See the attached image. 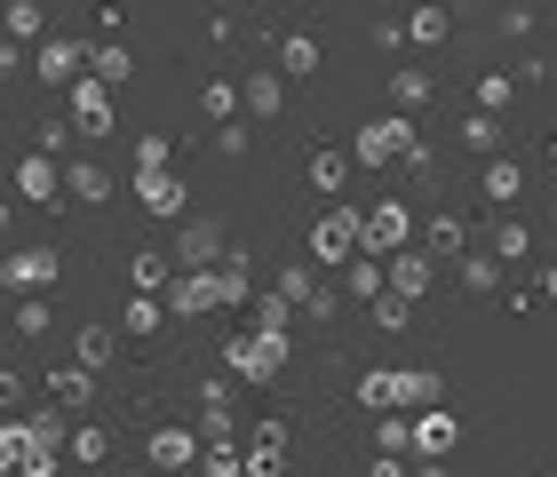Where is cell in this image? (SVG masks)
Wrapping results in <instances>:
<instances>
[{"label": "cell", "mask_w": 557, "mask_h": 477, "mask_svg": "<svg viewBox=\"0 0 557 477\" xmlns=\"http://www.w3.org/2000/svg\"><path fill=\"white\" fill-rule=\"evenodd\" d=\"M215 152H223V160L247 152V120H223V128H215Z\"/></svg>", "instance_id": "42"}, {"label": "cell", "mask_w": 557, "mask_h": 477, "mask_svg": "<svg viewBox=\"0 0 557 477\" xmlns=\"http://www.w3.org/2000/svg\"><path fill=\"white\" fill-rule=\"evenodd\" d=\"M430 398H438V374H398V414H407V406H430Z\"/></svg>", "instance_id": "32"}, {"label": "cell", "mask_w": 557, "mask_h": 477, "mask_svg": "<svg viewBox=\"0 0 557 477\" xmlns=\"http://www.w3.org/2000/svg\"><path fill=\"white\" fill-rule=\"evenodd\" d=\"M454 143H462V152H486V160H494V143H502V120H494V112H470L462 128H454Z\"/></svg>", "instance_id": "21"}, {"label": "cell", "mask_w": 557, "mask_h": 477, "mask_svg": "<svg viewBox=\"0 0 557 477\" xmlns=\"http://www.w3.org/2000/svg\"><path fill=\"white\" fill-rule=\"evenodd\" d=\"M311 255H319V263L367 255V215H359V208H326V215L311 223Z\"/></svg>", "instance_id": "1"}, {"label": "cell", "mask_w": 557, "mask_h": 477, "mask_svg": "<svg viewBox=\"0 0 557 477\" xmlns=\"http://www.w3.org/2000/svg\"><path fill=\"white\" fill-rule=\"evenodd\" d=\"M191 454H199L191 430H151V469H184Z\"/></svg>", "instance_id": "16"}, {"label": "cell", "mask_w": 557, "mask_h": 477, "mask_svg": "<svg viewBox=\"0 0 557 477\" xmlns=\"http://www.w3.org/2000/svg\"><path fill=\"white\" fill-rule=\"evenodd\" d=\"M430 263H438V255H414V247H398V255H391V287L422 303V294H430Z\"/></svg>", "instance_id": "13"}, {"label": "cell", "mask_w": 557, "mask_h": 477, "mask_svg": "<svg viewBox=\"0 0 557 477\" xmlns=\"http://www.w3.org/2000/svg\"><path fill=\"white\" fill-rule=\"evenodd\" d=\"M120 326H128V335H160V326H168V303H160V294H136V303L120 311Z\"/></svg>", "instance_id": "25"}, {"label": "cell", "mask_w": 557, "mask_h": 477, "mask_svg": "<svg viewBox=\"0 0 557 477\" xmlns=\"http://www.w3.org/2000/svg\"><path fill=\"white\" fill-rule=\"evenodd\" d=\"M0 477H16V469H0Z\"/></svg>", "instance_id": "53"}, {"label": "cell", "mask_w": 557, "mask_h": 477, "mask_svg": "<svg viewBox=\"0 0 557 477\" xmlns=\"http://www.w3.org/2000/svg\"><path fill=\"white\" fill-rule=\"evenodd\" d=\"M16 48H24V40H9V48H0V80H16V64H24Z\"/></svg>", "instance_id": "50"}, {"label": "cell", "mask_w": 557, "mask_h": 477, "mask_svg": "<svg viewBox=\"0 0 557 477\" xmlns=\"http://www.w3.org/2000/svg\"><path fill=\"white\" fill-rule=\"evenodd\" d=\"M168 167V136H144L136 143V175H160Z\"/></svg>", "instance_id": "40"}, {"label": "cell", "mask_w": 557, "mask_h": 477, "mask_svg": "<svg viewBox=\"0 0 557 477\" xmlns=\"http://www.w3.org/2000/svg\"><path fill=\"white\" fill-rule=\"evenodd\" d=\"M215 294H223V303H247V255H223L215 263Z\"/></svg>", "instance_id": "30"}, {"label": "cell", "mask_w": 557, "mask_h": 477, "mask_svg": "<svg viewBox=\"0 0 557 477\" xmlns=\"http://www.w3.org/2000/svg\"><path fill=\"white\" fill-rule=\"evenodd\" d=\"M383 9H398V0H383Z\"/></svg>", "instance_id": "52"}, {"label": "cell", "mask_w": 557, "mask_h": 477, "mask_svg": "<svg viewBox=\"0 0 557 477\" xmlns=\"http://www.w3.org/2000/svg\"><path fill=\"white\" fill-rule=\"evenodd\" d=\"M0 279H9V287H48V279H57V255H48V247H16V255L0 263Z\"/></svg>", "instance_id": "10"}, {"label": "cell", "mask_w": 557, "mask_h": 477, "mask_svg": "<svg viewBox=\"0 0 557 477\" xmlns=\"http://www.w3.org/2000/svg\"><path fill=\"white\" fill-rule=\"evenodd\" d=\"M16 469H24V477H57V445H40V438H33V445H24V462H16Z\"/></svg>", "instance_id": "39"}, {"label": "cell", "mask_w": 557, "mask_h": 477, "mask_svg": "<svg viewBox=\"0 0 557 477\" xmlns=\"http://www.w3.org/2000/svg\"><path fill=\"white\" fill-rule=\"evenodd\" d=\"M33 72H40V80H57V88H72V80L88 72V48H81V40H48Z\"/></svg>", "instance_id": "8"}, {"label": "cell", "mask_w": 557, "mask_h": 477, "mask_svg": "<svg viewBox=\"0 0 557 477\" xmlns=\"http://www.w3.org/2000/svg\"><path fill=\"white\" fill-rule=\"evenodd\" d=\"M414 143H422V128L407 112H391V120H374V128H359V152H350V160H359V167H391V160H407Z\"/></svg>", "instance_id": "2"}, {"label": "cell", "mask_w": 557, "mask_h": 477, "mask_svg": "<svg viewBox=\"0 0 557 477\" xmlns=\"http://www.w3.org/2000/svg\"><path fill=\"white\" fill-rule=\"evenodd\" d=\"M48 390H57V406H64V414H88V398H96V366L72 359V366L48 374Z\"/></svg>", "instance_id": "9"}, {"label": "cell", "mask_w": 557, "mask_h": 477, "mask_svg": "<svg viewBox=\"0 0 557 477\" xmlns=\"http://www.w3.org/2000/svg\"><path fill=\"white\" fill-rule=\"evenodd\" d=\"M510 88H518V72H486V80H478V104L502 112V104H510Z\"/></svg>", "instance_id": "37"}, {"label": "cell", "mask_w": 557, "mask_h": 477, "mask_svg": "<svg viewBox=\"0 0 557 477\" xmlns=\"http://www.w3.org/2000/svg\"><path fill=\"white\" fill-rule=\"evenodd\" d=\"M168 271H175V255H128V287H136V294H160Z\"/></svg>", "instance_id": "23"}, {"label": "cell", "mask_w": 557, "mask_h": 477, "mask_svg": "<svg viewBox=\"0 0 557 477\" xmlns=\"http://www.w3.org/2000/svg\"><path fill=\"white\" fill-rule=\"evenodd\" d=\"M462 215H430V255H462Z\"/></svg>", "instance_id": "31"}, {"label": "cell", "mask_w": 557, "mask_h": 477, "mask_svg": "<svg viewBox=\"0 0 557 477\" xmlns=\"http://www.w3.org/2000/svg\"><path fill=\"white\" fill-rule=\"evenodd\" d=\"M367 477H407V454H383V462H374Z\"/></svg>", "instance_id": "49"}, {"label": "cell", "mask_w": 557, "mask_h": 477, "mask_svg": "<svg viewBox=\"0 0 557 477\" xmlns=\"http://www.w3.org/2000/svg\"><path fill=\"white\" fill-rule=\"evenodd\" d=\"M454 438H462V422H454L446 406H422V422H414V454H422V462H446Z\"/></svg>", "instance_id": "7"}, {"label": "cell", "mask_w": 557, "mask_h": 477, "mask_svg": "<svg viewBox=\"0 0 557 477\" xmlns=\"http://www.w3.org/2000/svg\"><path fill=\"white\" fill-rule=\"evenodd\" d=\"M391 104H398V112H422V104H430V72H422V64H398V72H391Z\"/></svg>", "instance_id": "15"}, {"label": "cell", "mask_w": 557, "mask_h": 477, "mask_svg": "<svg viewBox=\"0 0 557 477\" xmlns=\"http://www.w3.org/2000/svg\"><path fill=\"white\" fill-rule=\"evenodd\" d=\"M446 24H454V9H414V16H407V40H414V48H438Z\"/></svg>", "instance_id": "27"}, {"label": "cell", "mask_w": 557, "mask_h": 477, "mask_svg": "<svg viewBox=\"0 0 557 477\" xmlns=\"http://www.w3.org/2000/svg\"><path fill=\"white\" fill-rule=\"evenodd\" d=\"M407 239H414L407 199H383V208H367V255H398Z\"/></svg>", "instance_id": "5"}, {"label": "cell", "mask_w": 557, "mask_h": 477, "mask_svg": "<svg viewBox=\"0 0 557 477\" xmlns=\"http://www.w3.org/2000/svg\"><path fill=\"white\" fill-rule=\"evenodd\" d=\"M136 199H144V215H184V184L160 167V175H136Z\"/></svg>", "instance_id": "12"}, {"label": "cell", "mask_w": 557, "mask_h": 477, "mask_svg": "<svg viewBox=\"0 0 557 477\" xmlns=\"http://www.w3.org/2000/svg\"><path fill=\"white\" fill-rule=\"evenodd\" d=\"M374 445H383V454H414V422H407V414H383Z\"/></svg>", "instance_id": "34"}, {"label": "cell", "mask_w": 557, "mask_h": 477, "mask_svg": "<svg viewBox=\"0 0 557 477\" xmlns=\"http://www.w3.org/2000/svg\"><path fill=\"white\" fill-rule=\"evenodd\" d=\"M374 326H383V335H407V326H414V294H383V303H374Z\"/></svg>", "instance_id": "29"}, {"label": "cell", "mask_w": 557, "mask_h": 477, "mask_svg": "<svg viewBox=\"0 0 557 477\" xmlns=\"http://www.w3.org/2000/svg\"><path fill=\"white\" fill-rule=\"evenodd\" d=\"M72 359H81V366H104V359H112V335H104V326H81V350H72Z\"/></svg>", "instance_id": "38"}, {"label": "cell", "mask_w": 557, "mask_h": 477, "mask_svg": "<svg viewBox=\"0 0 557 477\" xmlns=\"http://www.w3.org/2000/svg\"><path fill=\"white\" fill-rule=\"evenodd\" d=\"M199 438H208V445H232V414L208 406V430H199Z\"/></svg>", "instance_id": "48"}, {"label": "cell", "mask_w": 557, "mask_h": 477, "mask_svg": "<svg viewBox=\"0 0 557 477\" xmlns=\"http://www.w3.org/2000/svg\"><path fill=\"white\" fill-rule=\"evenodd\" d=\"M542 294H549V303H557V263H549V271H542Z\"/></svg>", "instance_id": "51"}, {"label": "cell", "mask_w": 557, "mask_h": 477, "mask_svg": "<svg viewBox=\"0 0 557 477\" xmlns=\"http://www.w3.org/2000/svg\"><path fill=\"white\" fill-rule=\"evenodd\" d=\"M278 294H287V303H311V294H319V287H311V263H295L287 279H278Z\"/></svg>", "instance_id": "41"}, {"label": "cell", "mask_w": 557, "mask_h": 477, "mask_svg": "<svg viewBox=\"0 0 557 477\" xmlns=\"http://www.w3.org/2000/svg\"><path fill=\"white\" fill-rule=\"evenodd\" d=\"M247 469H256V477H278V469H287V430H278V422H263V430L247 438Z\"/></svg>", "instance_id": "11"}, {"label": "cell", "mask_w": 557, "mask_h": 477, "mask_svg": "<svg viewBox=\"0 0 557 477\" xmlns=\"http://www.w3.org/2000/svg\"><path fill=\"white\" fill-rule=\"evenodd\" d=\"M72 120H81V136H104V128H112V96H104V80H96V72H81V80H72Z\"/></svg>", "instance_id": "6"}, {"label": "cell", "mask_w": 557, "mask_h": 477, "mask_svg": "<svg viewBox=\"0 0 557 477\" xmlns=\"http://www.w3.org/2000/svg\"><path fill=\"white\" fill-rule=\"evenodd\" d=\"M278 366H287V335L278 326H256V335L232 342V374H247V382H271Z\"/></svg>", "instance_id": "3"}, {"label": "cell", "mask_w": 557, "mask_h": 477, "mask_svg": "<svg viewBox=\"0 0 557 477\" xmlns=\"http://www.w3.org/2000/svg\"><path fill=\"white\" fill-rule=\"evenodd\" d=\"M64 191L81 199V208H104V199H112V184H104V167H81V160L64 167Z\"/></svg>", "instance_id": "18"}, {"label": "cell", "mask_w": 557, "mask_h": 477, "mask_svg": "<svg viewBox=\"0 0 557 477\" xmlns=\"http://www.w3.org/2000/svg\"><path fill=\"white\" fill-rule=\"evenodd\" d=\"M398 40H407V24H398V9H383L374 16V48H398Z\"/></svg>", "instance_id": "45"}, {"label": "cell", "mask_w": 557, "mask_h": 477, "mask_svg": "<svg viewBox=\"0 0 557 477\" xmlns=\"http://www.w3.org/2000/svg\"><path fill=\"white\" fill-rule=\"evenodd\" d=\"M494 255H502V263H525V255H534V231H525V223H502V231H494Z\"/></svg>", "instance_id": "33"}, {"label": "cell", "mask_w": 557, "mask_h": 477, "mask_svg": "<svg viewBox=\"0 0 557 477\" xmlns=\"http://www.w3.org/2000/svg\"><path fill=\"white\" fill-rule=\"evenodd\" d=\"M0 33H9V40H40V33H48L40 0H9V9H0Z\"/></svg>", "instance_id": "17"}, {"label": "cell", "mask_w": 557, "mask_h": 477, "mask_svg": "<svg viewBox=\"0 0 557 477\" xmlns=\"http://www.w3.org/2000/svg\"><path fill=\"white\" fill-rule=\"evenodd\" d=\"M454 263H462V287L470 294H494L502 287V255H454Z\"/></svg>", "instance_id": "26"}, {"label": "cell", "mask_w": 557, "mask_h": 477, "mask_svg": "<svg viewBox=\"0 0 557 477\" xmlns=\"http://www.w3.org/2000/svg\"><path fill=\"white\" fill-rule=\"evenodd\" d=\"M160 477H168V469H160Z\"/></svg>", "instance_id": "54"}, {"label": "cell", "mask_w": 557, "mask_h": 477, "mask_svg": "<svg viewBox=\"0 0 557 477\" xmlns=\"http://www.w3.org/2000/svg\"><path fill=\"white\" fill-rule=\"evenodd\" d=\"M16 406H24V374L0 366V414H16Z\"/></svg>", "instance_id": "44"}, {"label": "cell", "mask_w": 557, "mask_h": 477, "mask_svg": "<svg viewBox=\"0 0 557 477\" xmlns=\"http://www.w3.org/2000/svg\"><path fill=\"white\" fill-rule=\"evenodd\" d=\"M64 454H72V462H81V469H96V462H104V454H112V438H104V430H96V422H72V438H64Z\"/></svg>", "instance_id": "19"}, {"label": "cell", "mask_w": 557, "mask_h": 477, "mask_svg": "<svg viewBox=\"0 0 557 477\" xmlns=\"http://www.w3.org/2000/svg\"><path fill=\"white\" fill-rule=\"evenodd\" d=\"M223 255H232L223 223H184V231H175V271H215Z\"/></svg>", "instance_id": "4"}, {"label": "cell", "mask_w": 557, "mask_h": 477, "mask_svg": "<svg viewBox=\"0 0 557 477\" xmlns=\"http://www.w3.org/2000/svg\"><path fill=\"white\" fill-rule=\"evenodd\" d=\"M48 326H57V318H48V303H24V311H16V335H24V342L48 335Z\"/></svg>", "instance_id": "43"}, {"label": "cell", "mask_w": 557, "mask_h": 477, "mask_svg": "<svg viewBox=\"0 0 557 477\" xmlns=\"http://www.w3.org/2000/svg\"><path fill=\"white\" fill-rule=\"evenodd\" d=\"M486 199L494 208H518L525 199V160H486Z\"/></svg>", "instance_id": "14"}, {"label": "cell", "mask_w": 557, "mask_h": 477, "mask_svg": "<svg viewBox=\"0 0 557 477\" xmlns=\"http://www.w3.org/2000/svg\"><path fill=\"white\" fill-rule=\"evenodd\" d=\"M48 184H57V175H48V160H24V167H16V191H24V199H40V208L57 199Z\"/></svg>", "instance_id": "35"}, {"label": "cell", "mask_w": 557, "mask_h": 477, "mask_svg": "<svg viewBox=\"0 0 557 477\" xmlns=\"http://www.w3.org/2000/svg\"><path fill=\"white\" fill-rule=\"evenodd\" d=\"M239 104H247V112H271V120H278V104H287V88H278V72H256V80L239 88Z\"/></svg>", "instance_id": "24"}, {"label": "cell", "mask_w": 557, "mask_h": 477, "mask_svg": "<svg viewBox=\"0 0 557 477\" xmlns=\"http://www.w3.org/2000/svg\"><path fill=\"white\" fill-rule=\"evenodd\" d=\"M199 104H208V120H239V88L232 80H208V88H199Z\"/></svg>", "instance_id": "36"}, {"label": "cell", "mask_w": 557, "mask_h": 477, "mask_svg": "<svg viewBox=\"0 0 557 477\" xmlns=\"http://www.w3.org/2000/svg\"><path fill=\"white\" fill-rule=\"evenodd\" d=\"M88 72H96V80H104V88H120V80H128V48H120V40H104V48H88Z\"/></svg>", "instance_id": "22"}, {"label": "cell", "mask_w": 557, "mask_h": 477, "mask_svg": "<svg viewBox=\"0 0 557 477\" xmlns=\"http://www.w3.org/2000/svg\"><path fill=\"white\" fill-rule=\"evenodd\" d=\"M239 469H247V462L232 454V445H208V477H239Z\"/></svg>", "instance_id": "46"}, {"label": "cell", "mask_w": 557, "mask_h": 477, "mask_svg": "<svg viewBox=\"0 0 557 477\" xmlns=\"http://www.w3.org/2000/svg\"><path fill=\"white\" fill-rule=\"evenodd\" d=\"M311 184L319 191H350V152H311Z\"/></svg>", "instance_id": "28"}, {"label": "cell", "mask_w": 557, "mask_h": 477, "mask_svg": "<svg viewBox=\"0 0 557 477\" xmlns=\"http://www.w3.org/2000/svg\"><path fill=\"white\" fill-rule=\"evenodd\" d=\"M502 33H510V40H534V9H502Z\"/></svg>", "instance_id": "47"}, {"label": "cell", "mask_w": 557, "mask_h": 477, "mask_svg": "<svg viewBox=\"0 0 557 477\" xmlns=\"http://www.w3.org/2000/svg\"><path fill=\"white\" fill-rule=\"evenodd\" d=\"M278 72H287V80H311V72H319V40H311V33H287V48H278Z\"/></svg>", "instance_id": "20"}]
</instances>
